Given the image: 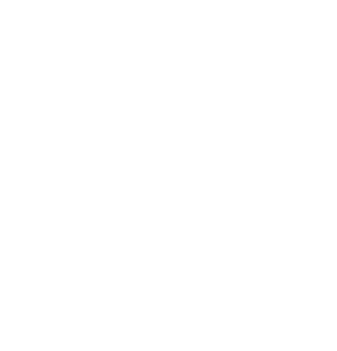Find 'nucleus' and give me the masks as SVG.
<instances>
[]
</instances>
